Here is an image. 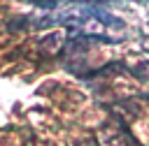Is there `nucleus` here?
<instances>
[{"instance_id":"obj_8","label":"nucleus","mask_w":149,"mask_h":146,"mask_svg":"<svg viewBox=\"0 0 149 146\" xmlns=\"http://www.w3.org/2000/svg\"><path fill=\"white\" fill-rule=\"evenodd\" d=\"M77 146H98V144H95L93 139H81V141H79Z\"/></svg>"},{"instance_id":"obj_3","label":"nucleus","mask_w":149,"mask_h":146,"mask_svg":"<svg viewBox=\"0 0 149 146\" xmlns=\"http://www.w3.org/2000/svg\"><path fill=\"white\" fill-rule=\"evenodd\" d=\"M37 30H44V28H54V25H63V16H56V14H49L44 19H37L33 23Z\"/></svg>"},{"instance_id":"obj_1","label":"nucleus","mask_w":149,"mask_h":146,"mask_svg":"<svg viewBox=\"0 0 149 146\" xmlns=\"http://www.w3.org/2000/svg\"><path fill=\"white\" fill-rule=\"evenodd\" d=\"M61 42H63V37H61V32H51V35H47V37H42L40 39V44H37V49L42 51V53H56V49L61 46Z\"/></svg>"},{"instance_id":"obj_2","label":"nucleus","mask_w":149,"mask_h":146,"mask_svg":"<svg viewBox=\"0 0 149 146\" xmlns=\"http://www.w3.org/2000/svg\"><path fill=\"white\" fill-rule=\"evenodd\" d=\"M88 42H91V37L86 35H77V37H72L68 44H65V51L70 53V56H74V53H86V49H88Z\"/></svg>"},{"instance_id":"obj_7","label":"nucleus","mask_w":149,"mask_h":146,"mask_svg":"<svg viewBox=\"0 0 149 146\" xmlns=\"http://www.w3.org/2000/svg\"><path fill=\"white\" fill-rule=\"evenodd\" d=\"M56 5H58V2H54V0H37V2H35L37 9H56Z\"/></svg>"},{"instance_id":"obj_4","label":"nucleus","mask_w":149,"mask_h":146,"mask_svg":"<svg viewBox=\"0 0 149 146\" xmlns=\"http://www.w3.org/2000/svg\"><path fill=\"white\" fill-rule=\"evenodd\" d=\"M28 25V16H14L7 21V30L9 32H19V30H26Z\"/></svg>"},{"instance_id":"obj_6","label":"nucleus","mask_w":149,"mask_h":146,"mask_svg":"<svg viewBox=\"0 0 149 146\" xmlns=\"http://www.w3.org/2000/svg\"><path fill=\"white\" fill-rule=\"evenodd\" d=\"M84 23V19L81 16H77V14H70V16H63V25L65 28H70V30H74V28H79Z\"/></svg>"},{"instance_id":"obj_5","label":"nucleus","mask_w":149,"mask_h":146,"mask_svg":"<svg viewBox=\"0 0 149 146\" xmlns=\"http://www.w3.org/2000/svg\"><path fill=\"white\" fill-rule=\"evenodd\" d=\"M130 74L137 76V79H142V81H149V60H147V63H140V65H135V67H130Z\"/></svg>"}]
</instances>
